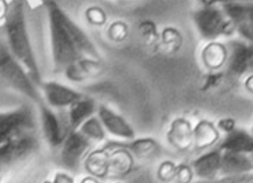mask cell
<instances>
[{
  "mask_svg": "<svg viewBox=\"0 0 253 183\" xmlns=\"http://www.w3.org/2000/svg\"><path fill=\"white\" fill-rule=\"evenodd\" d=\"M79 131L93 143L101 141L105 136L101 124L96 118H90L87 120L80 127Z\"/></svg>",
  "mask_w": 253,
  "mask_h": 183,
  "instance_id": "cell-24",
  "label": "cell"
},
{
  "mask_svg": "<svg viewBox=\"0 0 253 183\" xmlns=\"http://www.w3.org/2000/svg\"><path fill=\"white\" fill-rule=\"evenodd\" d=\"M109 35L115 41H122L127 35V29L125 24L117 22L113 24L109 29Z\"/></svg>",
  "mask_w": 253,
  "mask_h": 183,
  "instance_id": "cell-28",
  "label": "cell"
},
{
  "mask_svg": "<svg viewBox=\"0 0 253 183\" xmlns=\"http://www.w3.org/2000/svg\"><path fill=\"white\" fill-rule=\"evenodd\" d=\"M109 151L105 148L90 153L85 161L87 172L96 178H104L107 175Z\"/></svg>",
  "mask_w": 253,
  "mask_h": 183,
  "instance_id": "cell-22",
  "label": "cell"
},
{
  "mask_svg": "<svg viewBox=\"0 0 253 183\" xmlns=\"http://www.w3.org/2000/svg\"><path fill=\"white\" fill-rule=\"evenodd\" d=\"M35 139L32 136L22 134L13 137L9 139L1 140V161L2 164H7L17 159H20L31 152L35 146Z\"/></svg>",
  "mask_w": 253,
  "mask_h": 183,
  "instance_id": "cell-8",
  "label": "cell"
},
{
  "mask_svg": "<svg viewBox=\"0 0 253 183\" xmlns=\"http://www.w3.org/2000/svg\"><path fill=\"white\" fill-rule=\"evenodd\" d=\"M227 58L228 51L220 43H210L203 51V61L208 67L212 69L219 68L227 61Z\"/></svg>",
  "mask_w": 253,
  "mask_h": 183,
  "instance_id": "cell-23",
  "label": "cell"
},
{
  "mask_svg": "<svg viewBox=\"0 0 253 183\" xmlns=\"http://www.w3.org/2000/svg\"><path fill=\"white\" fill-rule=\"evenodd\" d=\"M86 16H87V19L89 20V22H91L92 24H95V25H98V26L104 24L106 21L105 13L101 9L96 8V7L90 8L87 11Z\"/></svg>",
  "mask_w": 253,
  "mask_h": 183,
  "instance_id": "cell-29",
  "label": "cell"
},
{
  "mask_svg": "<svg viewBox=\"0 0 253 183\" xmlns=\"http://www.w3.org/2000/svg\"><path fill=\"white\" fill-rule=\"evenodd\" d=\"M81 183H99L96 180H95L94 178H86V179H84Z\"/></svg>",
  "mask_w": 253,
  "mask_h": 183,
  "instance_id": "cell-34",
  "label": "cell"
},
{
  "mask_svg": "<svg viewBox=\"0 0 253 183\" xmlns=\"http://www.w3.org/2000/svg\"><path fill=\"white\" fill-rule=\"evenodd\" d=\"M247 88L250 90V91L253 92V75L250 76L247 80Z\"/></svg>",
  "mask_w": 253,
  "mask_h": 183,
  "instance_id": "cell-33",
  "label": "cell"
},
{
  "mask_svg": "<svg viewBox=\"0 0 253 183\" xmlns=\"http://www.w3.org/2000/svg\"><path fill=\"white\" fill-rule=\"evenodd\" d=\"M222 151L219 149L206 153L193 162V172L201 179L212 180L221 172Z\"/></svg>",
  "mask_w": 253,
  "mask_h": 183,
  "instance_id": "cell-13",
  "label": "cell"
},
{
  "mask_svg": "<svg viewBox=\"0 0 253 183\" xmlns=\"http://www.w3.org/2000/svg\"><path fill=\"white\" fill-rule=\"evenodd\" d=\"M98 116L106 130L117 137L131 139L134 137V132L131 127L119 115L105 106H100Z\"/></svg>",
  "mask_w": 253,
  "mask_h": 183,
  "instance_id": "cell-14",
  "label": "cell"
},
{
  "mask_svg": "<svg viewBox=\"0 0 253 183\" xmlns=\"http://www.w3.org/2000/svg\"><path fill=\"white\" fill-rule=\"evenodd\" d=\"M48 8L56 66L65 69L73 62L81 60L83 56L97 61L98 54L85 32L54 2H50Z\"/></svg>",
  "mask_w": 253,
  "mask_h": 183,
  "instance_id": "cell-1",
  "label": "cell"
},
{
  "mask_svg": "<svg viewBox=\"0 0 253 183\" xmlns=\"http://www.w3.org/2000/svg\"><path fill=\"white\" fill-rule=\"evenodd\" d=\"M222 152L253 154V136L244 131H233L222 141L219 148Z\"/></svg>",
  "mask_w": 253,
  "mask_h": 183,
  "instance_id": "cell-16",
  "label": "cell"
},
{
  "mask_svg": "<svg viewBox=\"0 0 253 183\" xmlns=\"http://www.w3.org/2000/svg\"><path fill=\"white\" fill-rule=\"evenodd\" d=\"M194 142L197 148L203 149L209 147L216 142L218 139V132L215 127L209 121H201L199 123L194 132Z\"/></svg>",
  "mask_w": 253,
  "mask_h": 183,
  "instance_id": "cell-21",
  "label": "cell"
},
{
  "mask_svg": "<svg viewBox=\"0 0 253 183\" xmlns=\"http://www.w3.org/2000/svg\"></svg>",
  "mask_w": 253,
  "mask_h": 183,
  "instance_id": "cell-35",
  "label": "cell"
},
{
  "mask_svg": "<svg viewBox=\"0 0 253 183\" xmlns=\"http://www.w3.org/2000/svg\"><path fill=\"white\" fill-rule=\"evenodd\" d=\"M109 151L107 178L120 179L130 173L133 167V156L128 150L122 147H117L109 143L104 147Z\"/></svg>",
  "mask_w": 253,
  "mask_h": 183,
  "instance_id": "cell-10",
  "label": "cell"
},
{
  "mask_svg": "<svg viewBox=\"0 0 253 183\" xmlns=\"http://www.w3.org/2000/svg\"><path fill=\"white\" fill-rule=\"evenodd\" d=\"M1 74L4 79L16 90L34 100L39 99V94L30 74L20 65L5 49L1 50Z\"/></svg>",
  "mask_w": 253,
  "mask_h": 183,
  "instance_id": "cell-3",
  "label": "cell"
},
{
  "mask_svg": "<svg viewBox=\"0 0 253 183\" xmlns=\"http://www.w3.org/2000/svg\"><path fill=\"white\" fill-rule=\"evenodd\" d=\"M219 128L222 129L223 131L225 132H228V133H231L234 131V128H235V122L231 119H225V120H221L219 122Z\"/></svg>",
  "mask_w": 253,
  "mask_h": 183,
  "instance_id": "cell-31",
  "label": "cell"
},
{
  "mask_svg": "<svg viewBox=\"0 0 253 183\" xmlns=\"http://www.w3.org/2000/svg\"><path fill=\"white\" fill-rule=\"evenodd\" d=\"M223 11L234 24L235 30L253 42V4L228 2L223 5Z\"/></svg>",
  "mask_w": 253,
  "mask_h": 183,
  "instance_id": "cell-6",
  "label": "cell"
},
{
  "mask_svg": "<svg viewBox=\"0 0 253 183\" xmlns=\"http://www.w3.org/2000/svg\"><path fill=\"white\" fill-rule=\"evenodd\" d=\"M193 176V169L186 165L178 166L176 169L175 180L179 183H189Z\"/></svg>",
  "mask_w": 253,
  "mask_h": 183,
  "instance_id": "cell-30",
  "label": "cell"
},
{
  "mask_svg": "<svg viewBox=\"0 0 253 183\" xmlns=\"http://www.w3.org/2000/svg\"><path fill=\"white\" fill-rule=\"evenodd\" d=\"M101 70V65L96 60L81 59L65 68L66 77L74 82H82L88 78L96 76Z\"/></svg>",
  "mask_w": 253,
  "mask_h": 183,
  "instance_id": "cell-18",
  "label": "cell"
},
{
  "mask_svg": "<svg viewBox=\"0 0 253 183\" xmlns=\"http://www.w3.org/2000/svg\"><path fill=\"white\" fill-rule=\"evenodd\" d=\"M176 169H177V167L173 163H171L169 161L164 162L159 168V179H161L165 183H169L172 180H175Z\"/></svg>",
  "mask_w": 253,
  "mask_h": 183,
  "instance_id": "cell-26",
  "label": "cell"
},
{
  "mask_svg": "<svg viewBox=\"0 0 253 183\" xmlns=\"http://www.w3.org/2000/svg\"><path fill=\"white\" fill-rule=\"evenodd\" d=\"M195 23L198 31L208 39L228 35L235 31L234 24L226 14L221 10L212 7H208L197 12Z\"/></svg>",
  "mask_w": 253,
  "mask_h": 183,
  "instance_id": "cell-4",
  "label": "cell"
},
{
  "mask_svg": "<svg viewBox=\"0 0 253 183\" xmlns=\"http://www.w3.org/2000/svg\"><path fill=\"white\" fill-rule=\"evenodd\" d=\"M0 121L1 140L22 135L25 130L32 129L34 126L32 111L27 107L2 114Z\"/></svg>",
  "mask_w": 253,
  "mask_h": 183,
  "instance_id": "cell-7",
  "label": "cell"
},
{
  "mask_svg": "<svg viewBox=\"0 0 253 183\" xmlns=\"http://www.w3.org/2000/svg\"><path fill=\"white\" fill-rule=\"evenodd\" d=\"M95 102L90 98H81L70 105L68 112L67 124L74 131L80 128L84 123L90 119V116L95 112Z\"/></svg>",
  "mask_w": 253,
  "mask_h": 183,
  "instance_id": "cell-20",
  "label": "cell"
},
{
  "mask_svg": "<svg viewBox=\"0 0 253 183\" xmlns=\"http://www.w3.org/2000/svg\"><path fill=\"white\" fill-rule=\"evenodd\" d=\"M114 146L122 147L139 161H149L160 153L158 143L152 138H139L130 143H111Z\"/></svg>",
  "mask_w": 253,
  "mask_h": 183,
  "instance_id": "cell-19",
  "label": "cell"
},
{
  "mask_svg": "<svg viewBox=\"0 0 253 183\" xmlns=\"http://www.w3.org/2000/svg\"><path fill=\"white\" fill-rule=\"evenodd\" d=\"M140 35L143 37L144 41L148 44L153 43L155 39H157V30L153 22L145 21L139 26Z\"/></svg>",
  "mask_w": 253,
  "mask_h": 183,
  "instance_id": "cell-27",
  "label": "cell"
},
{
  "mask_svg": "<svg viewBox=\"0 0 253 183\" xmlns=\"http://www.w3.org/2000/svg\"><path fill=\"white\" fill-rule=\"evenodd\" d=\"M93 142L80 131H72L64 140L62 149V162L71 171L77 170Z\"/></svg>",
  "mask_w": 253,
  "mask_h": 183,
  "instance_id": "cell-5",
  "label": "cell"
},
{
  "mask_svg": "<svg viewBox=\"0 0 253 183\" xmlns=\"http://www.w3.org/2000/svg\"><path fill=\"white\" fill-rule=\"evenodd\" d=\"M54 183H74V182H73V180H72L70 177H68L67 175L63 174V173H60V174H57V175H56Z\"/></svg>",
  "mask_w": 253,
  "mask_h": 183,
  "instance_id": "cell-32",
  "label": "cell"
},
{
  "mask_svg": "<svg viewBox=\"0 0 253 183\" xmlns=\"http://www.w3.org/2000/svg\"><path fill=\"white\" fill-rule=\"evenodd\" d=\"M42 125L45 137L49 143L53 146H60L63 144L66 139L68 131L65 130L64 125L59 117L50 109L44 107L42 108Z\"/></svg>",
  "mask_w": 253,
  "mask_h": 183,
  "instance_id": "cell-12",
  "label": "cell"
},
{
  "mask_svg": "<svg viewBox=\"0 0 253 183\" xmlns=\"http://www.w3.org/2000/svg\"></svg>",
  "mask_w": 253,
  "mask_h": 183,
  "instance_id": "cell-36",
  "label": "cell"
},
{
  "mask_svg": "<svg viewBox=\"0 0 253 183\" xmlns=\"http://www.w3.org/2000/svg\"><path fill=\"white\" fill-rule=\"evenodd\" d=\"M43 89L49 104L55 107L70 106L83 97L81 93L56 82L44 84Z\"/></svg>",
  "mask_w": 253,
  "mask_h": 183,
  "instance_id": "cell-11",
  "label": "cell"
},
{
  "mask_svg": "<svg viewBox=\"0 0 253 183\" xmlns=\"http://www.w3.org/2000/svg\"><path fill=\"white\" fill-rule=\"evenodd\" d=\"M253 170V159L246 154L222 152L221 172L230 176L245 175Z\"/></svg>",
  "mask_w": 253,
  "mask_h": 183,
  "instance_id": "cell-17",
  "label": "cell"
},
{
  "mask_svg": "<svg viewBox=\"0 0 253 183\" xmlns=\"http://www.w3.org/2000/svg\"><path fill=\"white\" fill-rule=\"evenodd\" d=\"M162 37L164 44L171 50H176L181 44L180 34L174 29H166L162 33Z\"/></svg>",
  "mask_w": 253,
  "mask_h": 183,
  "instance_id": "cell-25",
  "label": "cell"
},
{
  "mask_svg": "<svg viewBox=\"0 0 253 183\" xmlns=\"http://www.w3.org/2000/svg\"><path fill=\"white\" fill-rule=\"evenodd\" d=\"M7 36L15 59L20 61L36 84H40V74L30 42L22 2H18L11 12L7 26Z\"/></svg>",
  "mask_w": 253,
  "mask_h": 183,
  "instance_id": "cell-2",
  "label": "cell"
},
{
  "mask_svg": "<svg viewBox=\"0 0 253 183\" xmlns=\"http://www.w3.org/2000/svg\"><path fill=\"white\" fill-rule=\"evenodd\" d=\"M227 61L229 70L234 75H244L253 71V43L248 45L244 42H235Z\"/></svg>",
  "mask_w": 253,
  "mask_h": 183,
  "instance_id": "cell-9",
  "label": "cell"
},
{
  "mask_svg": "<svg viewBox=\"0 0 253 183\" xmlns=\"http://www.w3.org/2000/svg\"><path fill=\"white\" fill-rule=\"evenodd\" d=\"M168 139L174 148L180 151L187 150L194 141L190 123L184 119L174 120L168 133Z\"/></svg>",
  "mask_w": 253,
  "mask_h": 183,
  "instance_id": "cell-15",
  "label": "cell"
}]
</instances>
